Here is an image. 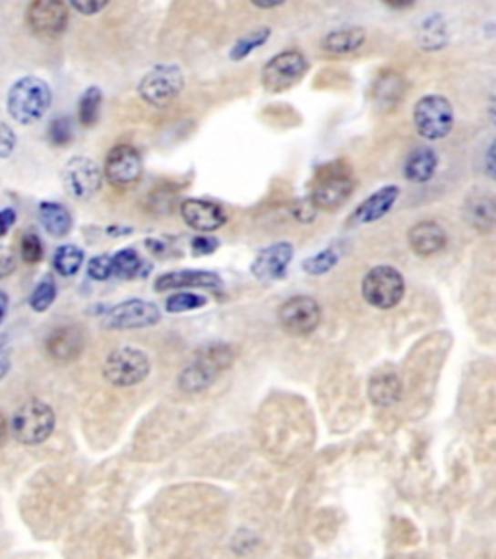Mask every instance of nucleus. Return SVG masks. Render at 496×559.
<instances>
[{"instance_id":"1","label":"nucleus","mask_w":496,"mask_h":559,"mask_svg":"<svg viewBox=\"0 0 496 559\" xmlns=\"http://www.w3.org/2000/svg\"><path fill=\"white\" fill-rule=\"evenodd\" d=\"M235 357H237L235 348L223 344V342L206 346L194 357L191 365H186L182 369L177 379L179 388L182 393L189 395L206 391V388H210L223 371H227L232 365Z\"/></svg>"},{"instance_id":"2","label":"nucleus","mask_w":496,"mask_h":559,"mask_svg":"<svg viewBox=\"0 0 496 559\" xmlns=\"http://www.w3.org/2000/svg\"><path fill=\"white\" fill-rule=\"evenodd\" d=\"M53 101L49 84L37 76H24L8 90V115L20 124H34L45 117Z\"/></svg>"},{"instance_id":"3","label":"nucleus","mask_w":496,"mask_h":559,"mask_svg":"<svg viewBox=\"0 0 496 559\" xmlns=\"http://www.w3.org/2000/svg\"><path fill=\"white\" fill-rule=\"evenodd\" d=\"M55 426H57V417L49 404L37 398H31L14 412L10 422V433L18 443L34 447L49 439L55 431Z\"/></svg>"},{"instance_id":"4","label":"nucleus","mask_w":496,"mask_h":559,"mask_svg":"<svg viewBox=\"0 0 496 559\" xmlns=\"http://www.w3.org/2000/svg\"><path fill=\"white\" fill-rule=\"evenodd\" d=\"M151 371V362L146 352L122 346L107 355L103 364V377L119 388H129L144 383Z\"/></svg>"},{"instance_id":"5","label":"nucleus","mask_w":496,"mask_h":559,"mask_svg":"<svg viewBox=\"0 0 496 559\" xmlns=\"http://www.w3.org/2000/svg\"><path fill=\"white\" fill-rule=\"evenodd\" d=\"M184 74L177 65H158L150 69L138 84V93L153 107H165L181 96Z\"/></svg>"},{"instance_id":"6","label":"nucleus","mask_w":496,"mask_h":559,"mask_svg":"<svg viewBox=\"0 0 496 559\" xmlns=\"http://www.w3.org/2000/svg\"><path fill=\"white\" fill-rule=\"evenodd\" d=\"M415 129L427 140H440L454 127V109L442 96H427L418 100L413 111Z\"/></svg>"},{"instance_id":"7","label":"nucleus","mask_w":496,"mask_h":559,"mask_svg":"<svg viewBox=\"0 0 496 559\" xmlns=\"http://www.w3.org/2000/svg\"><path fill=\"white\" fill-rule=\"evenodd\" d=\"M406 295L403 276L392 267L372 269L363 280V298L377 309L396 307Z\"/></svg>"},{"instance_id":"8","label":"nucleus","mask_w":496,"mask_h":559,"mask_svg":"<svg viewBox=\"0 0 496 559\" xmlns=\"http://www.w3.org/2000/svg\"><path fill=\"white\" fill-rule=\"evenodd\" d=\"M308 70V62L299 51H284L272 57L262 69V86L270 93H282L297 84Z\"/></svg>"},{"instance_id":"9","label":"nucleus","mask_w":496,"mask_h":559,"mask_svg":"<svg viewBox=\"0 0 496 559\" xmlns=\"http://www.w3.org/2000/svg\"><path fill=\"white\" fill-rule=\"evenodd\" d=\"M161 321L160 307L144 300H129L108 309L103 317V326L111 331L150 329Z\"/></svg>"},{"instance_id":"10","label":"nucleus","mask_w":496,"mask_h":559,"mask_svg":"<svg viewBox=\"0 0 496 559\" xmlns=\"http://www.w3.org/2000/svg\"><path fill=\"white\" fill-rule=\"evenodd\" d=\"M277 319L291 336H306L318 329L322 311L316 300L308 295H294L277 309Z\"/></svg>"},{"instance_id":"11","label":"nucleus","mask_w":496,"mask_h":559,"mask_svg":"<svg viewBox=\"0 0 496 559\" xmlns=\"http://www.w3.org/2000/svg\"><path fill=\"white\" fill-rule=\"evenodd\" d=\"M68 5L58 0H36L27 6L26 22L36 36L41 37H60L68 26Z\"/></svg>"},{"instance_id":"12","label":"nucleus","mask_w":496,"mask_h":559,"mask_svg":"<svg viewBox=\"0 0 496 559\" xmlns=\"http://www.w3.org/2000/svg\"><path fill=\"white\" fill-rule=\"evenodd\" d=\"M103 169L89 158H72L62 169V183L67 191L78 200H89L96 196L103 183Z\"/></svg>"},{"instance_id":"13","label":"nucleus","mask_w":496,"mask_h":559,"mask_svg":"<svg viewBox=\"0 0 496 559\" xmlns=\"http://www.w3.org/2000/svg\"><path fill=\"white\" fill-rule=\"evenodd\" d=\"M103 177L113 186H130L142 177V158L136 148L120 144L107 153Z\"/></svg>"},{"instance_id":"14","label":"nucleus","mask_w":496,"mask_h":559,"mask_svg":"<svg viewBox=\"0 0 496 559\" xmlns=\"http://www.w3.org/2000/svg\"><path fill=\"white\" fill-rule=\"evenodd\" d=\"M182 222L194 231L212 233L227 224V212L217 202L204 198H189L181 205Z\"/></svg>"},{"instance_id":"15","label":"nucleus","mask_w":496,"mask_h":559,"mask_svg":"<svg viewBox=\"0 0 496 559\" xmlns=\"http://www.w3.org/2000/svg\"><path fill=\"white\" fill-rule=\"evenodd\" d=\"M293 255L294 251L291 243H274L256 255L251 272L260 282H275V280H282L285 276Z\"/></svg>"},{"instance_id":"16","label":"nucleus","mask_w":496,"mask_h":559,"mask_svg":"<svg viewBox=\"0 0 496 559\" xmlns=\"http://www.w3.org/2000/svg\"><path fill=\"white\" fill-rule=\"evenodd\" d=\"M86 346V338L78 326H60V329L53 331L45 340L46 353L51 355V360L58 364H70L76 362L82 355Z\"/></svg>"},{"instance_id":"17","label":"nucleus","mask_w":496,"mask_h":559,"mask_svg":"<svg viewBox=\"0 0 496 559\" xmlns=\"http://www.w3.org/2000/svg\"><path fill=\"white\" fill-rule=\"evenodd\" d=\"M398 196H399V189L396 185L382 186L380 191H377L375 195H370L365 202H361V206L351 214L349 224L363 226V224L378 222L380 217H384L388 212L392 210Z\"/></svg>"},{"instance_id":"18","label":"nucleus","mask_w":496,"mask_h":559,"mask_svg":"<svg viewBox=\"0 0 496 559\" xmlns=\"http://www.w3.org/2000/svg\"><path fill=\"white\" fill-rule=\"evenodd\" d=\"M353 185L347 175H328L315 186L310 200L320 210H336L353 195Z\"/></svg>"},{"instance_id":"19","label":"nucleus","mask_w":496,"mask_h":559,"mask_svg":"<svg viewBox=\"0 0 496 559\" xmlns=\"http://www.w3.org/2000/svg\"><path fill=\"white\" fill-rule=\"evenodd\" d=\"M182 288H222V278L206 272V270H177L161 274L155 280L153 290L155 291H170V290H182Z\"/></svg>"},{"instance_id":"20","label":"nucleus","mask_w":496,"mask_h":559,"mask_svg":"<svg viewBox=\"0 0 496 559\" xmlns=\"http://www.w3.org/2000/svg\"><path fill=\"white\" fill-rule=\"evenodd\" d=\"M409 245L417 255L430 257L446 245V231L437 222H418L409 229Z\"/></svg>"},{"instance_id":"21","label":"nucleus","mask_w":496,"mask_h":559,"mask_svg":"<svg viewBox=\"0 0 496 559\" xmlns=\"http://www.w3.org/2000/svg\"><path fill=\"white\" fill-rule=\"evenodd\" d=\"M439 167V155L430 148H417L403 163V175L411 183H427L434 177Z\"/></svg>"},{"instance_id":"22","label":"nucleus","mask_w":496,"mask_h":559,"mask_svg":"<svg viewBox=\"0 0 496 559\" xmlns=\"http://www.w3.org/2000/svg\"><path fill=\"white\" fill-rule=\"evenodd\" d=\"M365 43V29L363 27H344L334 29L322 39V49L328 55H349L356 49H361Z\"/></svg>"},{"instance_id":"23","label":"nucleus","mask_w":496,"mask_h":559,"mask_svg":"<svg viewBox=\"0 0 496 559\" xmlns=\"http://www.w3.org/2000/svg\"><path fill=\"white\" fill-rule=\"evenodd\" d=\"M39 222L53 237H65L72 229V216L68 208L51 200H45L39 205Z\"/></svg>"},{"instance_id":"24","label":"nucleus","mask_w":496,"mask_h":559,"mask_svg":"<svg viewBox=\"0 0 496 559\" xmlns=\"http://www.w3.org/2000/svg\"><path fill=\"white\" fill-rule=\"evenodd\" d=\"M368 396L378 406H392L401 396V381L394 373H380V375L372 377L368 385Z\"/></svg>"},{"instance_id":"25","label":"nucleus","mask_w":496,"mask_h":559,"mask_svg":"<svg viewBox=\"0 0 496 559\" xmlns=\"http://www.w3.org/2000/svg\"><path fill=\"white\" fill-rule=\"evenodd\" d=\"M468 216V220L475 229L491 231L496 226V200L487 195H480L470 200Z\"/></svg>"},{"instance_id":"26","label":"nucleus","mask_w":496,"mask_h":559,"mask_svg":"<svg viewBox=\"0 0 496 559\" xmlns=\"http://www.w3.org/2000/svg\"><path fill=\"white\" fill-rule=\"evenodd\" d=\"M53 264L60 276L70 278L82 269L84 251L78 245H60L53 257Z\"/></svg>"},{"instance_id":"27","label":"nucleus","mask_w":496,"mask_h":559,"mask_svg":"<svg viewBox=\"0 0 496 559\" xmlns=\"http://www.w3.org/2000/svg\"><path fill=\"white\" fill-rule=\"evenodd\" d=\"M101 103H103V93L99 88L91 86L84 91L80 105H78V119H80L84 127H96L101 115Z\"/></svg>"},{"instance_id":"28","label":"nucleus","mask_w":496,"mask_h":559,"mask_svg":"<svg viewBox=\"0 0 496 559\" xmlns=\"http://www.w3.org/2000/svg\"><path fill=\"white\" fill-rule=\"evenodd\" d=\"M144 272V262L134 248H122L113 257V276L120 280H132L136 276H142Z\"/></svg>"},{"instance_id":"29","label":"nucleus","mask_w":496,"mask_h":559,"mask_svg":"<svg viewBox=\"0 0 496 559\" xmlns=\"http://www.w3.org/2000/svg\"><path fill=\"white\" fill-rule=\"evenodd\" d=\"M272 36V29L270 27H256L253 31H248V34L244 37H241L235 45L231 47V60H243L246 58L248 55H251L253 51H256L258 47H262L264 43H266Z\"/></svg>"},{"instance_id":"30","label":"nucleus","mask_w":496,"mask_h":559,"mask_svg":"<svg viewBox=\"0 0 496 559\" xmlns=\"http://www.w3.org/2000/svg\"><path fill=\"white\" fill-rule=\"evenodd\" d=\"M206 303L208 300L204 298V295L182 291V293L169 295L165 301V311L170 315H177V313H186V311H196L200 307H204Z\"/></svg>"},{"instance_id":"31","label":"nucleus","mask_w":496,"mask_h":559,"mask_svg":"<svg viewBox=\"0 0 496 559\" xmlns=\"http://www.w3.org/2000/svg\"><path fill=\"white\" fill-rule=\"evenodd\" d=\"M337 260H339V253L336 251L334 247L324 248L322 253L310 257L303 262V270L310 276H320V274L330 272L337 264Z\"/></svg>"},{"instance_id":"32","label":"nucleus","mask_w":496,"mask_h":559,"mask_svg":"<svg viewBox=\"0 0 496 559\" xmlns=\"http://www.w3.org/2000/svg\"><path fill=\"white\" fill-rule=\"evenodd\" d=\"M57 300V286L53 280L45 278L43 282H39L34 290V293H31L29 298V307L36 311V313H45L46 309H49Z\"/></svg>"},{"instance_id":"33","label":"nucleus","mask_w":496,"mask_h":559,"mask_svg":"<svg viewBox=\"0 0 496 559\" xmlns=\"http://www.w3.org/2000/svg\"><path fill=\"white\" fill-rule=\"evenodd\" d=\"M46 136H49V142L53 146H68L72 142V121L68 117H58L49 124V131H46Z\"/></svg>"},{"instance_id":"34","label":"nucleus","mask_w":496,"mask_h":559,"mask_svg":"<svg viewBox=\"0 0 496 559\" xmlns=\"http://www.w3.org/2000/svg\"><path fill=\"white\" fill-rule=\"evenodd\" d=\"M88 276L96 282H105L113 276V257L98 255L88 262Z\"/></svg>"},{"instance_id":"35","label":"nucleus","mask_w":496,"mask_h":559,"mask_svg":"<svg viewBox=\"0 0 496 559\" xmlns=\"http://www.w3.org/2000/svg\"><path fill=\"white\" fill-rule=\"evenodd\" d=\"M20 255L26 264H37L43 258V243L36 233H26L22 237Z\"/></svg>"},{"instance_id":"36","label":"nucleus","mask_w":496,"mask_h":559,"mask_svg":"<svg viewBox=\"0 0 496 559\" xmlns=\"http://www.w3.org/2000/svg\"><path fill=\"white\" fill-rule=\"evenodd\" d=\"M316 206L313 200H297L294 205L291 206V214L297 217L299 222H313L315 216H316Z\"/></svg>"},{"instance_id":"37","label":"nucleus","mask_w":496,"mask_h":559,"mask_svg":"<svg viewBox=\"0 0 496 559\" xmlns=\"http://www.w3.org/2000/svg\"><path fill=\"white\" fill-rule=\"evenodd\" d=\"M16 148V132L8 124L0 122V160H6Z\"/></svg>"},{"instance_id":"38","label":"nucleus","mask_w":496,"mask_h":559,"mask_svg":"<svg viewBox=\"0 0 496 559\" xmlns=\"http://www.w3.org/2000/svg\"><path fill=\"white\" fill-rule=\"evenodd\" d=\"M192 255L194 257H204V255H212L217 247H220V241H217L215 237H210V236H200V237H194L192 243Z\"/></svg>"},{"instance_id":"39","label":"nucleus","mask_w":496,"mask_h":559,"mask_svg":"<svg viewBox=\"0 0 496 559\" xmlns=\"http://www.w3.org/2000/svg\"><path fill=\"white\" fill-rule=\"evenodd\" d=\"M16 270V255L10 247L0 245V280L8 278Z\"/></svg>"},{"instance_id":"40","label":"nucleus","mask_w":496,"mask_h":559,"mask_svg":"<svg viewBox=\"0 0 496 559\" xmlns=\"http://www.w3.org/2000/svg\"><path fill=\"white\" fill-rule=\"evenodd\" d=\"M68 6L82 16H96L98 12L105 10L108 3H70Z\"/></svg>"},{"instance_id":"41","label":"nucleus","mask_w":496,"mask_h":559,"mask_svg":"<svg viewBox=\"0 0 496 559\" xmlns=\"http://www.w3.org/2000/svg\"><path fill=\"white\" fill-rule=\"evenodd\" d=\"M14 224H16V212L12 208L0 210V237L6 236Z\"/></svg>"},{"instance_id":"42","label":"nucleus","mask_w":496,"mask_h":559,"mask_svg":"<svg viewBox=\"0 0 496 559\" xmlns=\"http://www.w3.org/2000/svg\"><path fill=\"white\" fill-rule=\"evenodd\" d=\"M485 165H487L489 175H491V177H496V140L491 144V148H489V152H487Z\"/></svg>"},{"instance_id":"43","label":"nucleus","mask_w":496,"mask_h":559,"mask_svg":"<svg viewBox=\"0 0 496 559\" xmlns=\"http://www.w3.org/2000/svg\"><path fill=\"white\" fill-rule=\"evenodd\" d=\"M8 419L5 417V414L0 412V448H3L8 441Z\"/></svg>"},{"instance_id":"44","label":"nucleus","mask_w":496,"mask_h":559,"mask_svg":"<svg viewBox=\"0 0 496 559\" xmlns=\"http://www.w3.org/2000/svg\"><path fill=\"white\" fill-rule=\"evenodd\" d=\"M8 295L5 291H0V322L5 321L6 317V311H8Z\"/></svg>"},{"instance_id":"45","label":"nucleus","mask_w":496,"mask_h":559,"mask_svg":"<svg viewBox=\"0 0 496 559\" xmlns=\"http://www.w3.org/2000/svg\"><path fill=\"white\" fill-rule=\"evenodd\" d=\"M284 3H260V0H253V6L256 8H264V10H270V8H277L282 6Z\"/></svg>"},{"instance_id":"46","label":"nucleus","mask_w":496,"mask_h":559,"mask_svg":"<svg viewBox=\"0 0 496 559\" xmlns=\"http://www.w3.org/2000/svg\"><path fill=\"white\" fill-rule=\"evenodd\" d=\"M8 369H10V362L6 360V357H0V381L5 379V375L8 373Z\"/></svg>"},{"instance_id":"47","label":"nucleus","mask_w":496,"mask_h":559,"mask_svg":"<svg viewBox=\"0 0 496 559\" xmlns=\"http://www.w3.org/2000/svg\"><path fill=\"white\" fill-rule=\"evenodd\" d=\"M491 119H492L494 127H496V96H494V100H492V103H491Z\"/></svg>"}]
</instances>
